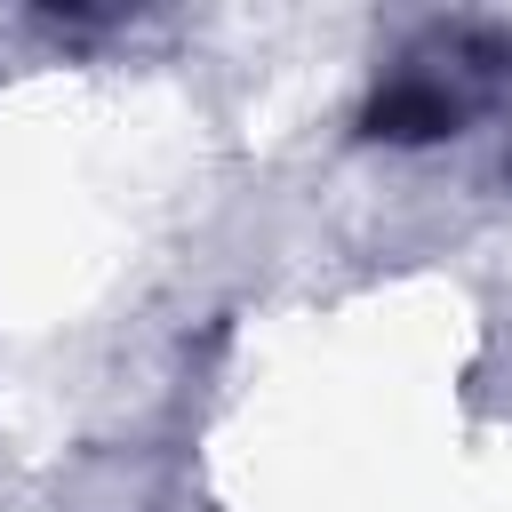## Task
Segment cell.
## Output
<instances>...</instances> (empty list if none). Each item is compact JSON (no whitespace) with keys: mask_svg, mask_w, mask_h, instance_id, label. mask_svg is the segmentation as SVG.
<instances>
[{"mask_svg":"<svg viewBox=\"0 0 512 512\" xmlns=\"http://www.w3.org/2000/svg\"><path fill=\"white\" fill-rule=\"evenodd\" d=\"M368 120H376V136H440V128H456V96L432 80H392Z\"/></svg>","mask_w":512,"mask_h":512,"instance_id":"obj_1","label":"cell"}]
</instances>
